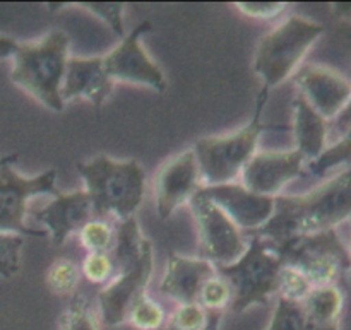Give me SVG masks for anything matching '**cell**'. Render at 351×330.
Listing matches in <instances>:
<instances>
[{
	"instance_id": "obj_1",
	"label": "cell",
	"mask_w": 351,
	"mask_h": 330,
	"mask_svg": "<svg viewBox=\"0 0 351 330\" xmlns=\"http://www.w3.org/2000/svg\"><path fill=\"white\" fill-rule=\"evenodd\" d=\"M350 216L351 170H346L307 194L274 197L273 216L254 235L263 236L271 245H278L295 236L336 229Z\"/></svg>"
},
{
	"instance_id": "obj_2",
	"label": "cell",
	"mask_w": 351,
	"mask_h": 330,
	"mask_svg": "<svg viewBox=\"0 0 351 330\" xmlns=\"http://www.w3.org/2000/svg\"><path fill=\"white\" fill-rule=\"evenodd\" d=\"M67 34L53 29L43 38L29 43H19L12 55L10 81L55 113L64 110L62 82L69 62Z\"/></svg>"
},
{
	"instance_id": "obj_3",
	"label": "cell",
	"mask_w": 351,
	"mask_h": 330,
	"mask_svg": "<svg viewBox=\"0 0 351 330\" xmlns=\"http://www.w3.org/2000/svg\"><path fill=\"white\" fill-rule=\"evenodd\" d=\"M77 173L84 180V192L98 219L113 216L123 221L136 216L146 192V173L136 160L115 161L96 156L77 163Z\"/></svg>"
},
{
	"instance_id": "obj_4",
	"label": "cell",
	"mask_w": 351,
	"mask_h": 330,
	"mask_svg": "<svg viewBox=\"0 0 351 330\" xmlns=\"http://www.w3.org/2000/svg\"><path fill=\"white\" fill-rule=\"evenodd\" d=\"M267 96L269 92H259L256 112L245 127L225 136L202 137L195 142L192 151L197 160L201 180L206 183L204 187L232 183L252 160L261 134L269 129V125L263 122V110Z\"/></svg>"
},
{
	"instance_id": "obj_5",
	"label": "cell",
	"mask_w": 351,
	"mask_h": 330,
	"mask_svg": "<svg viewBox=\"0 0 351 330\" xmlns=\"http://www.w3.org/2000/svg\"><path fill=\"white\" fill-rule=\"evenodd\" d=\"M324 34V26L300 16H291L259 41L254 72L263 79V91L269 92L297 72L307 51Z\"/></svg>"
},
{
	"instance_id": "obj_6",
	"label": "cell",
	"mask_w": 351,
	"mask_h": 330,
	"mask_svg": "<svg viewBox=\"0 0 351 330\" xmlns=\"http://www.w3.org/2000/svg\"><path fill=\"white\" fill-rule=\"evenodd\" d=\"M281 269L283 262L269 242L252 233L243 255L230 266L216 267V274L232 290V310L242 314L254 305L269 303L271 296L278 293Z\"/></svg>"
},
{
	"instance_id": "obj_7",
	"label": "cell",
	"mask_w": 351,
	"mask_h": 330,
	"mask_svg": "<svg viewBox=\"0 0 351 330\" xmlns=\"http://www.w3.org/2000/svg\"><path fill=\"white\" fill-rule=\"evenodd\" d=\"M271 246L278 253L283 266L304 274L314 288L338 284L339 277L351 269L348 249L341 242L336 229L295 236Z\"/></svg>"
},
{
	"instance_id": "obj_8",
	"label": "cell",
	"mask_w": 351,
	"mask_h": 330,
	"mask_svg": "<svg viewBox=\"0 0 351 330\" xmlns=\"http://www.w3.org/2000/svg\"><path fill=\"white\" fill-rule=\"evenodd\" d=\"M57 195V170L43 171L34 177H23L14 170V163L0 170V233L19 236H47L45 229L26 225L27 204L38 195Z\"/></svg>"
},
{
	"instance_id": "obj_9",
	"label": "cell",
	"mask_w": 351,
	"mask_h": 330,
	"mask_svg": "<svg viewBox=\"0 0 351 330\" xmlns=\"http://www.w3.org/2000/svg\"><path fill=\"white\" fill-rule=\"evenodd\" d=\"M189 205L194 216L204 260L215 267L237 262L247 250L242 229L199 190L189 201Z\"/></svg>"
},
{
	"instance_id": "obj_10",
	"label": "cell",
	"mask_w": 351,
	"mask_h": 330,
	"mask_svg": "<svg viewBox=\"0 0 351 330\" xmlns=\"http://www.w3.org/2000/svg\"><path fill=\"white\" fill-rule=\"evenodd\" d=\"M153 269V243L146 240L139 259L132 266L120 270L96 296V305L99 308L103 325L115 327V325L125 324L130 308L143 294H146Z\"/></svg>"
},
{
	"instance_id": "obj_11",
	"label": "cell",
	"mask_w": 351,
	"mask_h": 330,
	"mask_svg": "<svg viewBox=\"0 0 351 330\" xmlns=\"http://www.w3.org/2000/svg\"><path fill=\"white\" fill-rule=\"evenodd\" d=\"M151 23L143 21L129 34L122 38L119 45L108 53L103 55L106 74L113 82L146 86L156 92L167 89V77L160 65L147 55L141 45V36L149 33Z\"/></svg>"
},
{
	"instance_id": "obj_12",
	"label": "cell",
	"mask_w": 351,
	"mask_h": 330,
	"mask_svg": "<svg viewBox=\"0 0 351 330\" xmlns=\"http://www.w3.org/2000/svg\"><path fill=\"white\" fill-rule=\"evenodd\" d=\"M291 77L300 91L298 94L328 122L335 120L348 105L351 81L335 68L304 64Z\"/></svg>"
},
{
	"instance_id": "obj_13",
	"label": "cell",
	"mask_w": 351,
	"mask_h": 330,
	"mask_svg": "<svg viewBox=\"0 0 351 330\" xmlns=\"http://www.w3.org/2000/svg\"><path fill=\"white\" fill-rule=\"evenodd\" d=\"M197 160L189 149L165 161L154 177V199L160 219H168L201 188Z\"/></svg>"
},
{
	"instance_id": "obj_14",
	"label": "cell",
	"mask_w": 351,
	"mask_h": 330,
	"mask_svg": "<svg viewBox=\"0 0 351 330\" xmlns=\"http://www.w3.org/2000/svg\"><path fill=\"white\" fill-rule=\"evenodd\" d=\"M305 157L297 149L256 153L242 170V185L254 194L278 197L295 178L305 173Z\"/></svg>"
},
{
	"instance_id": "obj_15",
	"label": "cell",
	"mask_w": 351,
	"mask_h": 330,
	"mask_svg": "<svg viewBox=\"0 0 351 330\" xmlns=\"http://www.w3.org/2000/svg\"><path fill=\"white\" fill-rule=\"evenodd\" d=\"M204 197L215 202L240 229L257 231L271 219L274 212V199L254 194L242 183H223L199 188Z\"/></svg>"
},
{
	"instance_id": "obj_16",
	"label": "cell",
	"mask_w": 351,
	"mask_h": 330,
	"mask_svg": "<svg viewBox=\"0 0 351 330\" xmlns=\"http://www.w3.org/2000/svg\"><path fill=\"white\" fill-rule=\"evenodd\" d=\"M34 221L45 226L51 245L60 246L72 233H79L89 221L98 219L91 199L84 190H74L53 195V201L40 211L33 212Z\"/></svg>"
},
{
	"instance_id": "obj_17",
	"label": "cell",
	"mask_w": 351,
	"mask_h": 330,
	"mask_svg": "<svg viewBox=\"0 0 351 330\" xmlns=\"http://www.w3.org/2000/svg\"><path fill=\"white\" fill-rule=\"evenodd\" d=\"M115 82L106 74L101 57H72L65 67L62 82V99L71 101L74 98H86L89 103L101 108L103 103L112 94Z\"/></svg>"
},
{
	"instance_id": "obj_18",
	"label": "cell",
	"mask_w": 351,
	"mask_h": 330,
	"mask_svg": "<svg viewBox=\"0 0 351 330\" xmlns=\"http://www.w3.org/2000/svg\"><path fill=\"white\" fill-rule=\"evenodd\" d=\"M215 274L216 267L208 260L170 253L160 290L178 305L197 303L202 286Z\"/></svg>"
},
{
	"instance_id": "obj_19",
	"label": "cell",
	"mask_w": 351,
	"mask_h": 330,
	"mask_svg": "<svg viewBox=\"0 0 351 330\" xmlns=\"http://www.w3.org/2000/svg\"><path fill=\"white\" fill-rule=\"evenodd\" d=\"M295 149L305 157L307 163L317 160L328 147L329 125L300 94L293 99V125Z\"/></svg>"
},
{
	"instance_id": "obj_20",
	"label": "cell",
	"mask_w": 351,
	"mask_h": 330,
	"mask_svg": "<svg viewBox=\"0 0 351 330\" xmlns=\"http://www.w3.org/2000/svg\"><path fill=\"white\" fill-rule=\"evenodd\" d=\"M345 294L338 284L317 286L302 301L304 330H339Z\"/></svg>"
},
{
	"instance_id": "obj_21",
	"label": "cell",
	"mask_w": 351,
	"mask_h": 330,
	"mask_svg": "<svg viewBox=\"0 0 351 330\" xmlns=\"http://www.w3.org/2000/svg\"><path fill=\"white\" fill-rule=\"evenodd\" d=\"M197 305L204 312V329L202 330H219L223 314L232 305V290L223 277L218 274L208 279L199 293Z\"/></svg>"
},
{
	"instance_id": "obj_22",
	"label": "cell",
	"mask_w": 351,
	"mask_h": 330,
	"mask_svg": "<svg viewBox=\"0 0 351 330\" xmlns=\"http://www.w3.org/2000/svg\"><path fill=\"white\" fill-rule=\"evenodd\" d=\"M101 327L98 305L79 293L72 294L57 322V330H101Z\"/></svg>"
},
{
	"instance_id": "obj_23",
	"label": "cell",
	"mask_w": 351,
	"mask_h": 330,
	"mask_svg": "<svg viewBox=\"0 0 351 330\" xmlns=\"http://www.w3.org/2000/svg\"><path fill=\"white\" fill-rule=\"evenodd\" d=\"M346 170H351V127L339 136L335 144L326 147V151L317 160L305 164V171L317 178L335 173V171L341 173Z\"/></svg>"
},
{
	"instance_id": "obj_24",
	"label": "cell",
	"mask_w": 351,
	"mask_h": 330,
	"mask_svg": "<svg viewBox=\"0 0 351 330\" xmlns=\"http://www.w3.org/2000/svg\"><path fill=\"white\" fill-rule=\"evenodd\" d=\"M79 279H81V269L72 260L58 259L48 267L45 283L50 293L58 296H71L77 290Z\"/></svg>"
},
{
	"instance_id": "obj_25",
	"label": "cell",
	"mask_w": 351,
	"mask_h": 330,
	"mask_svg": "<svg viewBox=\"0 0 351 330\" xmlns=\"http://www.w3.org/2000/svg\"><path fill=\"white\" fill-rule=\"evenodd\" d=\"M79 242L88 253H108L115 245V228L106 219H95L81 228Z\"/></svg>"
},
{
	"instance_id": "obj_26",
	"label": "cell",
	"mask_w": 351,
	"mask_h": 330,
	"mask_svg": "<svg viewBox=\"0 0 351 330\" xmlns=\"http://www.w3.org/2000/svg\"><path fill=\"white\" fill-rule=\"evenodd\" d=\"M127 322H130V325L137 330H158L167 324V314L163 307L151 300L146 293L130 308Z\"/></svg>"
},
{
	"instance_id": "obj_27",
	"label": "cell",
	"mask_w": 351,
	"mask_h": 330,
	"mask_svg": "<svg viewBox=\"0 0 351 330\" xmlns=\"http://www.w3.org/2000/svg\"><path fill=\"white\" fill-rule=\"evenodd\" d=\"M24 236L0 233V279H12L21 270Z\"/></svg>"
},
{
	"instance_id": "obj_28",
	"label": "cell",
	"mask_w": 351,
	"mask_h": 330,
	"mask_svg": "<svg viewBox=\"0 0 351 330\" xmlns=\"http://www.w3.org/2000/svg\"><path fill=\"white\" fill-rule=\"evenodd\" d=\"M312 290H314V286H312L311 281L304 274L298 272L297 269L283 266L280 272V279H278V298L302 303Z\"/></svg>"
},
{
	"instance_id": "obj_29",
	"label": "cell",
	"mask_w": 351,
	"mask_h": 330,
	"mask_svg": "<svg viewBox=\"0 0 351 330\" xmlns=\"http://www.w3.org/2000/svg\"><path fill=\"white\" fill-rule=\"evenodd\" d=\"M266 330H304L302 303L278 298L273 318H271Z\"/></svg>"
},
{
	"instance_id": "obj_30",
	"label": "cell",
	"mask_w": 351,
	"mask_h": 330,
	"mask_svg": "<svg viewBox=\"0 0 351 330\" xmlns=\"http://www.w3.org/2000/svg\"><path fill=\"white\" fill-rule=\"evenodd\" d=\"M81 274L91 284H105L115 277L117 269L110 253H88L82 260Z\"/></svg>"
},
{
	"instance_id": "obj_31",
	"label": "cell",
	"mask_w": 351,
	"mask_h": 330,
	"mask_svg": "<svg viewBox=\"0 0 351 330\" xmlns=\"http://www.w3.org/2000/svg\"><path fill=\"white\" fill-rule=\"evenodd\" d=\"M204 312L197 303L178 305L167 320L168 330H202L204 329Z\"/></svg>"
},
{
	"instance_id": "obj_32",
	"label": "cell",
	"mask_w": 351,
	"mask_h": 330,
	"mask_svg": "<svg viewBox=\"0 0 351 330\" xmlns=\"http://www.w3.org/2000/svg\"><path fill=\"white\" fill-rule=\"evenodd\" d=\"M77 7L89 10L91 14L98 16L105 21L117 36H125V27H123V3H79Z\"/></svg>"
},
{
	"instance_id": "obj_33",
	"label": "cell",
	"mask_w": 351,
	"mask_h": 330,
	"mask_svg": "<svg viewBox=\"0 0 351 330\" xmlns=\"http://www.w3.org/2000/svg\"><path fill=\"white\" fill-rule=\"evenodd\" d=\"M237 9L252 19L269 21L281 16L288 9V3L285 2H237Z\"/></svg>"
},
{
	"instance_id": "obj_34",
	"label": "cell",
	"mask_w": 351,
	"mask_h": 330,
	"mask_svg": "<svg viewBox=\"0 0 351 330\" xmlns=\"http://www.w3.org/2000/svg\"><path fill=\"white\" fill-rule=\"evenodd\" d=\"M332 127H335L336 134H339V136H341V134H345L346 130L351 127V96H350L348 105L345 106V110H343V112L339 113L335 120H332Z\"/></svg>"
},
{
	"instance_id": "obj_35",
	"label": "cell",
	"mask_w": 351,
	"mask_h": 330,
	"mask_svg": "<svg viewBox=\"0 0 351 330\" xmlns=\"http://www.w3.org/2000/svg\"><path fill=\"white\" fill-rule=\"evenodd\" d=\"M17 47H19V43H17L14 38L2 36V34H0V60L12 58V55L16 53Z\"/></svg>"
},
{
	"instance_id": "obj_36",
	"label": "cell",
	"mask_w": 351,
	"mask_h": 330,
	"mask_svg": "<svg viewBox=\"0 0 351 330\" xmlns=\"http://www.w3.org/2000/svg\"><path fill=\"white\" fill-rule=\"evenodd\" d=\"M332 9L343 19H351V3H336Z\"/></svg>"
},
{
	"instance_id": "obj_37",
	"label": "cell",
	"mask_w": 351,
	"mask_h": 330,
	"mask_svg": "<svg viewBox=\"0 0 351 330\" xmlns=\"http://www.w3.org/2000/svg\"><path fill=\"white\" fill-rule=\"evenodd\" d=\"M17 161V154L14 153V154H7V156H0V170H2L3 166H5V164H9V163H16Z\"/></svg>"
},
{
	"instance_id": "obj_38",
	"label": "cell",
	"mask_w": 351,
	"mask_h": 330,
	"mask_svg": "<svg viewBox=\"0 0 351 330\" xmlns=\"http://www.w3.org/2000/svg\"><path fill=\"white\" fill-rule=\"evenodd\" d=\"M350 223H351V216H350ZM348 253H350V262H351V245H350V250H348Z\"/></svg>"
}]
</instances>
